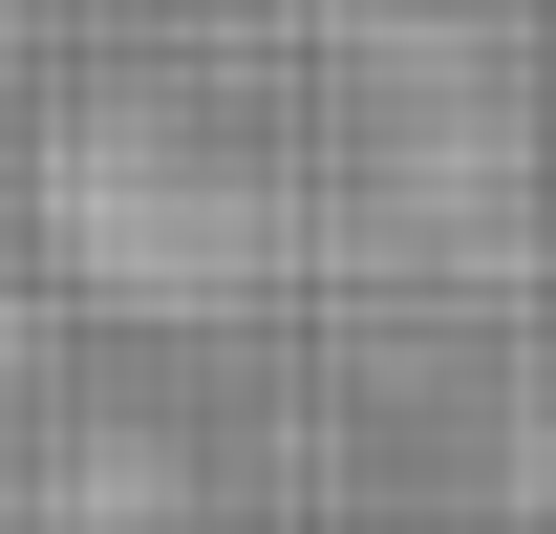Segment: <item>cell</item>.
<instances>
[{"instance_id":"obj_1","label":"cell","mask_w":556,"mask_h":534,"mask_svg":"<svg viewBox=\"0 0 556 534\" xmlns=\"http://www.w3.org/2000/svg\"><path fill=\"white\" fill-rule=\"evenodd\" d=\"M535 492H556V406H535Z\"/></svg>"}]
</instances>
